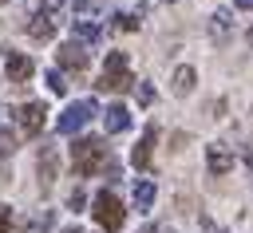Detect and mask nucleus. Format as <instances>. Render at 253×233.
Wrapping results in <instances>:
<instances>
[{
	"label": "nucleus",
	"mask_w": 253,
	"mask_h": 233,
	"mask_svg": "<svg viewBox=\"0 0 253 233\" xmlns=\"http://www.w3.org/2000/svg\"><path fill=\"white\" fill-rule=\"evenodd\" d=\"M107 162H111V146H107L103 138H75V146H71V166H75V174L95 178L99 170H107Z\"/></svg>",
	"instance_id": "1"
},
{
	"label": "nucleus",
	"mask_w": 253,
	"mask_h": 233,
	"mask_svg": "<svg viewBox=\"0 0 253 233\" xmlns=\"http://www.w3.org/2000/svg\"><path fill=\"white\" fill-rule=\"evenodd\" d=\"M134 83V75H130V59H126V51H107V63H103V75H99V91H126Z\"/></svg>",
	"instance_id": "2"
},
{
	"label": "nucleus",
	"mask_w": 253,
	"mask_h": 233,
	"mask_svg": "<svg viewBox=\"0 0 253 233\" xmlns=\"http://www.w3.org/2000/svg\"><path fill=\"white\" fill-rule=\"evenodd\" d=\"M95 225L99 229H107V233H115V229H123V221H126V213H123V201L111 194V190H99L95 194Z\"/></svg>",
	"instance_id": "3"
},
{
	"label": "nucleus",
	"mask_w": 253,
	"mask_h": 233,
	"mask_svg": "<svg viewBox=\"0 0 253 233\" xmlns=\"http://www.w3.org/2000/svg\"><path fill=\"white\" fill-rule=\"evenodd\" d=\"M95 111H99V107H95V99H75V103L59 115L55 130H59V134H75V130H83V126L95 118Z\"/></svg>",
	"instance_id": "4"
},
{
	"label": "nucleus",
	"mask_w": 253,
	"mask_h": 233,
	"mask_svg": "<svg viewBox=\"0 0 253 233\" xmlns=\"http://www.w3.org/2000/svg\"><path fill=\"white\" fill-rule=\"evenodd\" d=\"M43 115H47V107H43V103H20V107L12 111V122L20 126V134H24V138H36V134L43 130Z\"/></svg>",
	"instance_id": "5"
},
{
	"label": "nucleus",
	"mask_w": 253,
	"mask_h": 233,
	"mask_svg": "<svg viewBox=\"0 0 253 233\" xmlns=\"http://www.w3.org/2000/svg\"><path fill=\"white\" fill-rule=\"evenodd\" d=\"M206 166H210L213 178L229 174V170H233V150H229L225 142H210V146H206Z\"/></svg>",
	"instance_id": "6"
},
{
	"label": "nucleus",
	"mask_w": 253,
	"mask_h": 233,
	"mask_svg": "<svg viewBox=\"0 0 253 233\" xmlns=\"http://www.w3.org/2000/svg\"><path fill=\"white\" fill-rule=\"evenodd\" d=\"M55 59H59V67H63V71H83V67H87V47H83V43H75V39H67V43H59Z\"/></svg>",
	"instance_id": "7"
},
{
	"label": "nucleus",
	"mask_w": 253,
	"mask_h": 233,
	"mask_svg": "<svg viewBox=\"0 0 253 233\" xmlns=\"http://www.w3.org/2000/svg\"><path fill=\"white\" fill-rule=\"evenodd\" d=\"M4 71H8V79H12V83H28V79H32V71H36V63H32L28 55H20V51H8Z\"/></svg>",
	"instance_id": "8"
},
{
	"label": "nucleus",
	"mask_w": 253,
	"mask_h": 233,
	"mask_svg": "<svg viewBox=\"0 0 253 233\" xmlns=\"http://www.w3.org/2000/svg\"><path fill=\"white\" fill-rule=\"evenodd\" d=\"M103 126H107V134H123V130L130 126V111H126L123 103L107 107V115H103Z\"/></svg>",
	"instance_id": "9"
},
{
	"label": "nucleus",
	"mask_w": 253,
	"mask_h": 233,
	"mask_svg": "<svg viewBox=\"0 0 253 233\" xmlns=\"http://www.w3.org/2000/svg\"><path fill=\"white\" fill-rule=\"evenodd\" d=\"M229 36H233V16L229 12H213L210 16V39L213 43H225Z\"/></svg>",
	"instance_id": "10"
},
{
	"label": "nucleus",
	"mask_w": 253,
	"mask_h": 233,
	"mask_svg": "<svg viewBox=\"0 0 253 233\" xmlns=\"http://www.w3.org/2000/svg\"><path fill=\"white\" fill-rule=\"evenodd\" d=\"M154 138H158V130L154 126H146V134L138 138V146L130 150V158H134V166L138 170H150V146H154Z\"/></svg>",
	"instance_id": "11"
},
{
	"label": "nucleus",
	"mask_w": 253,
	"mask_h": 233,
	"mask_svg": "<svg viewBox=\"0 0 253 233\" xmlns=\"http://www.w3.org/2000/svg\"><path fill=\"white\" fill-rule=\"evenodd\" d=\"M36 166H40V186H51V182H55V146H51V142H43Z\"/></svg>",
	"instance_id": "12"
},
{
	"label": "nucleus",
	"mask_w": 253,
	"mask_h": 233,
	"mask_svg": "<svg viewBox=\"0 0 253 233\" xmlns=\"http://www.w3.org/2000/svg\"><path fill=\"white\" fill-rule=\"evenodd\" d=\"M71 32H75L83 43H99V39H103V28H99L95 20H87V16H75V20H71Z\"/></svg>",
	"instance_id": "13"
},
{
	"label": "nucleus",
	"mask_w": 253,
	"mask_h": 233,
	"mask_svg": "<svg viewBox=\"0 0 253 233\" xmlns=\"http://www.w3.org/2000/svg\"><path fill=\"white\" fill-rule=\"evenodd\" d=\"M28 36H32V39H51V36H55L51 12H36V16H32V24H28Z\"/></svg>",
	"instance_id": "14"
},
{
	"label": "nucleus",
	"mask_w": 253,
	"mask_h": 233,
	"mask_svg": "<svg viewBox=\"0 0 253 233\" xmlns=\"http://www.w3.org/2000/svg\"><path fill=\"white\" fill-rule=\"evenodd\" d=\"M194 83H198V75H194V67H186V63H182V67L174 71V79H170V87H174L178 99H186V95L194 91Z\"/></svg>",
	"instance_id": "15"
},
{
	"label": "nucleus",
	"mask_w": 253,
	"mask_h": 233,
	"mask_svg": "<svg viewBox=\"0 0 253 233\" xmlns=\"http://www.w3.org/2000/svg\"><path fill=\"white\" fill-rule=\"evenodd\" d=\"M134 205H138V209H150V205H154V182H146V178L134 182Z\"/></svg>",
	"instance_id": "16"
},
{
	"label": "nucleus",
	"mask_w": 253,
	"mask_h": 233,
	"mask_svg": "<svg viewBox=\"0 0 253 233\" xmlns=\"http://www.w3.org/2000/svg\"><path fill=\"white\" fill-rule=\"evenodd\" d=\"M47 225H51V209H40V213L28 221V233H47Z\"/></svg>",
	"instance_id": "17"
},
{
	"label": "nucleus",
	"mask_w": 253,
	"mask_h": 233,
	"mask_svg": "<svg viewBox=\"0 0 253 233\" xmlns=\"http://www.w3.org/2000/svg\"><path fill=\"white\" fill-rule=\"evenodd\" d=\"M43 83L51 87V95H63V91H67V83H63V71H47V75H43Z\"/></svg>",
	"instance_id": "18"
},
{
	"label": "nucleus",
	"mask_w": 253,
	"mask_h": 233,
	"mask_svg": "<svg viewBox=\"0 0 253 233\" xmlns=\"http://www.w3.org/2000/svg\"><path fill=\"white\" fill-rule=\"evenodd\" d=\"M115 28H119V32H134V28H138V20H134L130 12H119V16H115Z\"/></svg>",
	"instance_id": "19"
},
{
	"label": "nucleus",
	"mask_w": 253,
	"mask_h": 233,
	"mask_svg": "<svg viewBox=\"0 0 253 233\" xmlns=\"http://www.w3.org/2000/svg\"><path fill=\"white\" fill-rule=\"evenodd\" d=\"M12 150H16V134L8 126H0V154H12Z\"/></svg>",
	"instance_id": "20"
},
{
	"label": "nucleus",
	"mask_w": 253,
	"mask_h": 233,
	"mask_svg": "<svg viewBox=\"0 0 253 233\" xmlns=\"http://www.w3.org/2000/svg\"><path fill=\"white\" fill-rule=\"evenodd\" d=\"M99 12V0H75V16H95Z\"/></svg>",
	"instance_id": "21"
},
{
	"label": "nucleus",
	"mask_w": 253,
	"mask_h": 233,
	"mask_svg": "<svg viewBox=\"0 0 253 233\" xmlns=\"http://www.w3.org/2000/svg\"><path fill=\"white\" fill-rule=\"evenodd\" d=\"M134 95H138V103H142V107H150V103H154V87H150V83H138V91H134Z\"/></svg>",
	"instance_id": "22"
},
{
	"label": "nucleus",
	"mask_w": 253,
	"mask_h": 233,
	"mask_svg": "<svg viewBox=\"0 0 253 233\" xmlns=\"http://www.w3.org/2000/svg\"><path fill=\"white\" fill-rule=\"evenodd\" d=\"M67 205H71V209H83V205H87V194H83V190L75 186V190L67 194Z\"/></svg>",
	"instance_id": "23"
},
{
	"label": "nucleus",
	"mask_w": 253,
	"mask_h": 233,
	"mask_svg": "<svg viewBox=\"0 0 253 233\" xmlns=\"http://www.w3.org/2000/svg\"><path fill=\"white\" fill-rule=\"evenodd\" d=\"M8 229H12V209L0 205V233H8Z\"/></svg>",
	"instance_id": "24"
},
{
	"label": "nucleus",
	"mask_w": 253,
	"mask_h": 233,
	"mask_svg": "<svg viewBox=\"0 0 253 233\" xmlns=\"http://www.w3.org/2000/svg\"><path fill=\"white\" fill-rule=\"evenodd\" d=\"M237 8H245V12H253V0H237Z\"/></svg>",
	"instance_id": "25"
},
{
	"label": "nucleus",
	"mask_w": 253,
	"mask_h": 233,
	"mask_svg": "<svg viewBox=\"0 0 253 233\" xmlns=\"http://www.w3.org/2000/svg\"><path fill=\"white\" fill-rule=\"evenodd\" d=\"M67 233H83V229H75V225H71V229H67Z\"/></svg>",
	"instance_id": "26"
},
{
	"label": "nucleus",
	"mask_w": 253,
	"mask_h": 233,
	"mask_svg": "<svg viewBox=\"0 0 253 233\" xmlns=\"http://www.w3.org/2000/svg\"><path fill=\"white\" fill-rule=\"evenodd\" d=\"M249 43H253V32H249Z\"/></svg>",
	"instance_id": "27"
},
{
	"label": "nucleus",
	"mask_w": 253,
	"mask_h": 233,
	"mask_svg": "<svg viewBox=\"0 0 253 233\" xmlns=\"http://www.w3.org/2000/svg\"><path fill=\"white\" fill-rule=\"evenodd\" d=\"M51 4H59V0H51Z\"/></svg>",
	"instance_id": "28"
},
{
	"label": "nucleus",
	"mask_w": 253,
	"mask_h": 233,
	"mask_svg": "<svg viewBox=\"0 0 253 233\" xmlns=\"http://www.w3.org/2000/svg\"><path fill=\"white\" fill-rule=\"evenodd\" d=\"M0 4H4V0H0Z\"/></svg>",
	"instance_id": "29"
}]
</instances>
